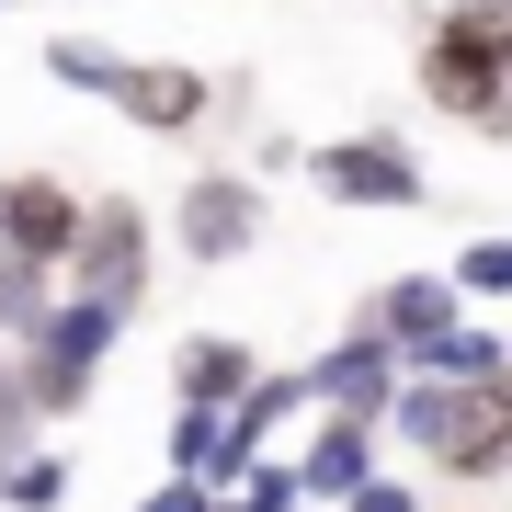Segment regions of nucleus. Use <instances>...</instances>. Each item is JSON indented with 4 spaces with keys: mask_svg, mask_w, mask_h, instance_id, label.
<instances>
[{
    "mask_svg": "<svg viewBox=\"0 0 512 512\" xmlns=\"http://www.w3.org/2000/svg\"><path fill=\"white\" fill-rule=\"evenodd\" d=\"M421 103L467 137H512V69H501V23L490 0H456V12L421 35Z\"/></svg>",
    "mask_w": 512,
    "mask_h": 512,
    "instance_id": "nucleus-1",
    "label": "nucleus"
},
{
    "mask_svg": "<svg viewBox=\"0 0 512 512\" xmlns=\"http://www.w3.org/2000/svg\"><path fill=\"white\" fill-rule=\"evenodd\" d=\"M114 342H126V308L57 285V308L12 342V365H23V387H35L46 421H80V410H92V387H103V365H114Z\"/></svg>",
    "mask_w": 512,
    "mask_h": 512,
    "instance_id": "nucleus-2",
    "label": "nucleus"
},
{
    "mask_svg": "<svg viewBox=\"0 0 512 512\" xmlns=\"http://www.w3.org/2000/svg\"><path fill=\"white\" fill-rule=\"evenodd\" d=\"M57 285H80V296H103V308H148V285H160V228H148V205L126 194H92V217H80V251L57 262Z\"/></svg>",
    "mask_w": 512,
    "mask_h": 512,
    "instance_id": "nucleus-3",
    "label": "nucleus"
},
{
    "mask_svg": "<svg viewBox=\"0 0 512 512\" xmlns=\"http://www.w3.org/2000/svg\"><path fill=\"white\" fill-rule=\"evenodd\" d=\"M262 228H274V194H262V171H194L183 194H171V251L183 262H251Z\"/></svg>",
    "mask_w": 512,
    "mask_h": 512,
    "instance_id": "nucleus-4",
    "label": "nucleus"
},
{
    "mask_svg": "<svg viewBox=\"0 0 512 512\" xmlns=\"http://www.w3.org/2000/svg\"><path fill=\"white\" fill-rule=\"evenodd\" d=\"M308 194H330V205H365V217H410V205L433 194V171L410 160V137L365 126V137H330V148H308Z\"/></svg>",
    "mask_w": 512,
    "mask_h": 512,
    "instance_id": "nucleus-5",
    "label": "nucleus"
},
{
    "mask_svg": "<svg viewBox=\"0 0 512 512\" xmlns=\"http://www.w3.org/2000/svg\"><path fill=\"white\" fill-rule=\"evenodd\" d=\"M399 399V342H387L376 319H353L342 342L308 353V410H353V421H387Z\"/></svg>",
    "mask_w": 512,
    "mask_h": 512,
    "instance_id": "nucleus-6",
    "label": "nucleus"
},
{
    "mask_svg": "<svg viewBox=\"0 0 512 512\" xmlns=\"http://www.w3.org/2000/svg\"><path fill=\"white\" fill-rule=\"evenodd\" d=\"M80 217H92V194H69L57 171H0V251L69 262L80 251Z\"/></svg>",
    "mask_w": 512,
    "mask_h": 512,
    "instance_id": "nucleus-7",
    "label": "nucleus"
},
{
    "mask_svg": "<svg viewBox=\"0 0 512 512\" xmlns=\"http://www.w3.org/2000/svg\"><path fill=\"white\" fill-rule=\"evenodd\" d=\"M114 114H126L137 137H194L205 114H217V69H194V57H137Z\"/></svg>",
    "mask_w": 512,
    "mask_h": 512,
    "instance_id": "nucleus-8",
    "label": "nucleus"
},
{
    "mask_svg": "<svg viewBox=\"0 0 512 512\" xmlns=\"http://www.w3.org/2000/svg\"><path fill=\"white\" fill-rule=\"evenodd\" d=\"M387 467V421H353V410H319L308 456H296V490H308V512H342L365 478Z\"/></svg>",
    "mask_w": 512,
    "mask_h": 512,
    "instance_id": "nucleus-9",
    "label": "nucleus"
},
{
    "mask_svg": "<svg viewBox=\"0 0 512 512\" xmlns=\"http://www.w3.org/2000/svg\"><path fill=\"white\" fill-rule=\"evenodd\" d=\"M365 319L399 342V365H410L421 342H444V330L467 319V296H456V274H399V285H376V308H365Z\"/></svg>",
    "mask_w": 512,
    "mask_h": 512,
    "instance_id": "nucleus-10",
    "label": "nucleus"
},
{
    "mask_svg": "<svg viewBox=\"0 0 512 512\" xmlns=\"http://www.w3.org/2000/svg\"><path fill=\"white\" fill-rule=\"evenodd\" d=\"M251 376H262V353L228 342V330H194V342L171 353V399H194V410H239V399H251Z\"/></svg>",
    "mask_w": 512,
    "mask_h": 512,
    "instance_id": "nucleus-11",
    "label": "nucleus"
},
{
    "mask_svg": "<svg viewBox=\"0 0 512 512\" xmlns=\"http://www.w3.org/2000/svg\"><path fill=\"white\" fill-rule=\"evenodd\" d=\"M467 410H478V387H456V376H410V365H399V399H387V433H399V444H410L421 467H433L444 444H456V421H467Z\"/></svg>",
    "mask_w": 512,
    "mask_h": 512,
    "instance_id": "nucleus-12",
    "label": "nucleus"
},
{
    "mask_svg": "<svg viewBox=\"0 0 512 512\" xmlns=\"http://www.w3.org/2000/svg\"><path fill=\"white\" fill-rule=\"evenodd\" d=\"M433 478H456V490H490V478H512V410L478 387V410L456 421V444L433 456Z\"/></svg>",
    "mask_w": 512,
    "mask_h": 512,
    "instance_id": "nucleus-13",
    "label": "nucleus"
},
{
    "mask_svg": "<svg viewBox=\"0 0 512 512\" xmlns=\"http://www.w3.org/2000/svg\"><path fill=\"white\" fill-rule=\"evenodd\" d=\"M501 365H512V342H501L478 308L444 330V342H421V353H410V376H456V387H501Z\"/></svg>",
    "mask_w": 512,
    "mask_h": 512,
    "instance_id": "nucleus-14",
    "label": "nucleus"
},
{
    "mask_svg": "<svg viewBox=\"0 0 512 512\" xmlns=\"http://www.w3.org/2000/svg\"><path fill=\"white\" fill-rule=\"evenodd\" d=\"M35 69L57 80V92H80V103H114L137 57H126V46H103V35H46V57H35Z\"/></svg>",
    "mask_w": 512,
    "mask_h": 512,
    "instance_id": "nucleus-15",
    "label": "nucleus"
},
{
    "mask_svg": "<svg viewBox=\"0 0 512 512\" xmlns=\"http://www.w3.org/2000/svg\"><path fill=\"white\" fill-rule=\"evenodd\" d=\"M296 410H308V365H262V376H251V399H239L228 421H239V433L262 444V456H274V433H285Z\"/></svg>",
    "mask_w": 512,
    "mask_h": 512,
    "instance_id": "nucleus-16",
    "label": "nucleus"
},
{
    "mask_svg": "<svg viewBox=\"0 0 512 512\" xmlns=\"http://www.w3.org/2000/svg\"><path fill=\"white\" fill-rule=\"evenodd\" d=\"M57 308V262H23V251H0V353L23 342V330H35Z\"/></svg>",
    "mask_w": 512,
    "mask_h": 512,
    "instance_id": "nucleus-17",
    "label": "nucleus"
},
{
    "mask_svg": "<svg viewBox=\"0 0 512 512\" xmlns=\"http://www.w3.org/2000/svg\"><path fill=\"white\" fill-rule=\"evenodd\" d=\"M444 274H456V296H467V308H501V296H512V239H467Z\"/></svg>",
    "mask_w": 512,
    "mask_h": 512,
    "instance_id": "nucleus-18",
    "label": "nucleus"
},
{
    "mask_svg": "<svg viewBox=\"0 0 512 512\" xmlns=\"http://www.w3.org/2000/svg\"><path fill=\"white\" fill-rule=\"evenodd\" d=\"M0 501H12V512H57V501H69V456H46V444L12 456V467H0Z\"/></svg>",
    "mask_w": 512,
    "mask_h": 512,
    "instance_id": "nucleus-19",
    "label": "nucleus"
},
{
    "mask_svg": "<svg viewBox=\"0 0 512 512\" xmlns=\"http://www.w3.org/2000/svg\"><path fill=\"white\" fill-rule=\"evenodd\" d=\"M217 433H228V410H194V399H171V433H160V456L183 467V478H205V456H217Z\"/></svg>",
    "mask_w": 512,
    "mask_h": 512,
    "instance_id": "nucleus-20",
    "label": "nucleus"
},
{
    "mask_svg": "<svg viewBox=\"0 0 512 512\" xmlns=\"http://www.w3.org/2000/svg\"><path fill=\"white\" fill-rule=\"evenodd\" d=\"M35 433H46V410H35V387H23V365L0 353V467L35 456Z\"/></svg>",
    "mask_w": 512,
    "mask_h": 512,
    "instance_id": "nucleus-21",
    "label": "nucleus"
},
{
    "mask_svg": "<svg viewBox=\"0 0 512 512\" xmlns=\"http://www.w3.org/2000/svg\"><path fill=\"white\" fill-rule=\"evenodd\" d=\"M239 501H251V512H308V490H296V456H262L251 478H239Z\"/></svg>",
    "mask_w": 512,
    "mask_h": 512,
    "instance_id": "nucleus-22",
    "label": "nucleus"
},
{
    "mask_svg": "<svg viewBox=\"0 0 512 512\" xmlns=\"http://www.w3.org/2000/svg\"><path fill=\"white\" fill-rule=\"evenodd\" d=\"M342 512H433V501H421V478H387V467H376V478H365V490H353Z\"/></svg>",
    "mask_w": 512,
    "mask_h": 512,
    "instance_id": "nucleus-23",
    "label": "nucleus"
},
{
    "mask_svg": "<svg viewBox=\"0 0 512 512\" xmlns=\"http://www.w3.org/2000/svg\"><path fill=\"white\" fill-rule=\"evenodd\" d=\"M137 512H217V490H205V478H183V467H171V478H160V490H148Z\"/></svg>",
    "mask_w": 512,
    "mask_h": 512,
    "instance_id": "nucleus-24",
    "label": "nucleus"
},
{
    "mask_svg": "<svg viewBox=\"0 0 512 512\" xmlns=\"http://www.w3.org/2000/svg\"><path fill=\"white\" fill-rule=\"evenodd\" d=\"M490 23H501V69H512V0H490Z\"/></svg>",
    "mask_w": 512,
    "mask_h": 512,
    "instance_id": "nucleus-25",
    "label": "nucleus"
},
{
    "mask_svg": "<svg viewBox=\"0 0 512 512\" xmlns=\"http://www.w3.org/2000/svg\"><path fill=\"white\" fill-rule=\"evenodd\" d=\"M490 399H501V410H512V365H501V387H490Z\"/></svg>",
    "mask_w": 512,
    "mask_h": 512,
    "instance_id": "nucleus-26",
    "label": "nucleus"
},
{
    "mask_svg": "<svg viewBox=\"0 0 512 512\" xmlns=\"http://www.w3.org/2000/svg\"><path fill=\"white\" fill-rule=\"evenodd\" d=\"M217 512H251V501H239V490H217Z\"/></svg>",
    "mask_w": 512,
    "mask_h": 512,
    "instance_id": "nucleus-27",
    "label": "nucleus"
}]
</instances>
